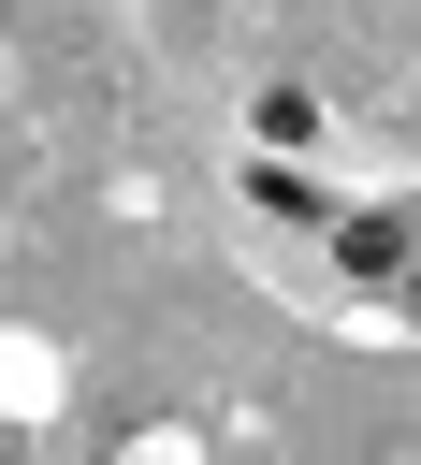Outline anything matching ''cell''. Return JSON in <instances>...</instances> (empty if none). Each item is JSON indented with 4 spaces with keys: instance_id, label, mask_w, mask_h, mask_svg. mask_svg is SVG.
<instances>
[{
    "instance_id": "7a4b0ae2",
    "label": "cell",
    "mask_w": 421,
    "mask_h": 465,
    "mask_svg": "<svg viewBox=\"0 0 421 465\" xmlns=\"http://www.w3.org/2000/svg\"><path fill=\"white\" fill-rule=\"evenodd\" d=\"M406 305H421V247H406Z\"/></svg>"
},
{
    "instance_id": "6da1fadb",
    "label": "cell",
    "mask_w": 421,
    "mask_h": 465,
    "mask_svg": "<svg viewBox=\"0 0 421 465\" xmlns=\"http://www.w3.org/2000/svg\"><path fill=\"white\" fill-rule=\"evenodd\" d=\"M406 247H421L406 218H348V247H334V262H348V276H406Z\"/></svg>"
}]
</instances>
